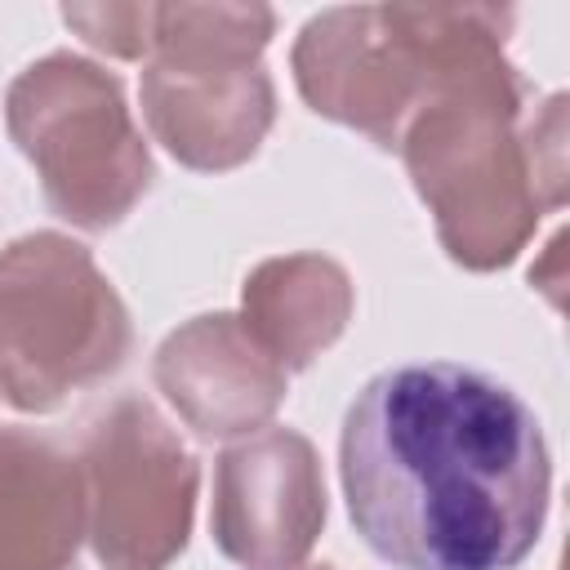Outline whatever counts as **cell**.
<instances>
[{
  "instance_id": "1",
  "label": "cell",
  "mask_w": 570,
  "mask_h": 570,
  "mask_svg": "<svg viewBox=\"0 0 570 570\" xmlns=\"http://www.w3.org/2000/svg\"><path fill=\"white\" fill-rule=\"evenodd\" d=\"M338 481L379 561L512 570L543 534L552 459L508 383L459 361H414L374 374L347 405Z\"/></svg>"
},
{
  "instance_id": "2",
  "label": "cell",
  "mask_w": 570,
  "mask_h": 570,
  "mask_svg": "<svg viewBox=\"0 0 570 570\" xmlns=\"http://www.w3.org/2000/svg\"><path fill=\"white\" fill-rule=\"evenodd\" d=\"M521 111L525 80L499 49L428 98L396 142L445 254L472 272L512 263L539 214L561 205V178L539 165L561 129L552 138H539V125L521 134Z\"/></svg>"
},
{
  "instance_id": "3",
  "label": "cell",
  "mask_w": 570,
  "mask_h": 570,
  "mask_svg": "<svg viewBox=\"0 0 570 570\" xmlns=\"http://www.w3.org/2000/svg\"><path fill=\"white\" fill-rule=\"evenodd\" d=\"M508 9L361 4L312 18L294 45V80L316 116L396 151L405 125L476 58L499 53Z\"/></svg>"
},
{
  "instance_id": "4",
  "label": "cell",
  "mask_w": 570,
  "mask_h": 570,
  "mask_svg": "<svg viewBox=\"0 0 570 570\" xmlns=\"http://www.w3.org/2000/svg\"><path fill=\"white\" fill-rule=\"evenodd\" d=\"M134 347L129 307L94 254L62 232H31L0 249V401L49 414L102 383Z\"/></svg>"
},
{
  "instance_id": "5",
  "label": "cell",
  "mask_w": 570,
  "mask_h": 570,
  "mask_svg": "<svg viewBox=\"0 0 570 570\" xmlns=\"http://www.w3.org/2000/svg\"><path fill=\"white\" fill-rule=\"evenodd\" d=\"M4 120L49 209L85 232L116 227L151 187V156L120 80L80 53H49L18 71Z\"/></svg>"
},
{
  "instance_id": "6",
  "label": "cell",
  "mask_w": 570,
  "mask_h": 570,
  "mask_svg": "<svg viewBox=\"0 0 570 570\" xmlns=\"http://www.w3.org/2000/svg\"><path fill=\"white\" fill-rule=\"evenodd\" d=\"M85 539L107 570H165L191 534L200 468L147 396H116L85 432Z\"/></svg>"
},
{
  "instance_id": "7",
  "label": "cell",
  "mask_w": 570,
  "mask_h": 570,
  "mask_svg": "<svg viewBox=\"0 0 570 570\" xmlns=\"http://www.w3.org/2000/svg\"><path fill=\"white\" fill-rule=\"evenodd\" d=\"M321 525L325 481L307 436L263 428L218 454L209 530L227 561L245 570H294Z\"/></svg>"
},
{
  "instance_id": "8",
  "label": "cell",
  "mask_w": 570,
  "mask_h": 570,
  "mask_svg": "<svg viewBox=\"0 0 570 570\" xmlns=\"http://www.w3.org/2000/svg\"><path fill=\"white\" fill-rule=\"evenodd\" d=\"M142 116L165 151L191 169H236L276 120L263 62H147Z\"/></svg>"
},
{
  "instance_id": "9",
  "label": "cell",
  "mask_w": 570,
  "mask_h": 570,
  "mask_svg": "<svg viewBox=\"0 0 570 570\" xmlns=\"http://www.w3.org/2000/svg\"><path fill=\"white\" fill-rule=\"evenodd\" d=\"M156 387L209 441L272 428L285 401V370L232 312H209L174 330L156 352Z\"/></svg>"
},
{
  "instance_id": "10",
  "label": "cell",
  "mask_w": 570,
  "mask_h": 570,
  "mask_svg": "<svg viewBox=\"0 0 570 570\" xmlns=\"http://www.w3.org/2000/svg\"><path fill=\"white\" fill-rule=\"evenodd\" d=\"M80 539V463L22 428L0 432V570H67Z\"/></svg>"
},
{
  "instance_id": "11",
  "label": "cell",
  "mask_w": 570,
  "mask_h": 570,
  "mask_svg": "<svg viewBox=\"0 0 570 570\" xmlns=\"http://www.w3.org/2000/svg\"><path fill=\"white\" fill-rule=\"evenodd\" d=\"M352 316V281L334 258H267L245 276V330L289 374L312 365Z\"/></svg>"
},
{
  "instance_id": "12",
  "label": "cell",
  "mask_w": 570,
  "mask_h": 570,
  "mask_svg": "<svg viewBox=\"0 0 570 570\" xmlns=\"http://www.w3.org/2000/svg\"><path fill=\"white\" fill-rule=\"evenodd\" d=\"M272 27L267 4H156L147 62H258Z\"/></svg>"
},
{
  "instance_id": "13",
  "label": "cell",
  "mask_w": 570,
  "mask_h": 570,
  "mask_svg": "<svg viewBox=\"0 0 570 570\" xmlns=\"http://www.w3.org/2000/svg\"><path fill=\"white\" fill-rule=\"evenodd\" d=\"M62 18L94 49H107L111 58H147L151 53L156 4H62Z\"/></svg>"
},
{
  "instance_id": "14",
  "label": "cell",
  "mask_w": 570,
  "mask_h": 570,
  "mask_svg": "<svg viewBox=\"0 0 570 570\" xmlns=\"http://www.w3.org/2000/svg\"><path fill=\"white\" fill-rule=\"evenodd\" d=\"M294 570H298V566H294ZM303 570H330V566H303Z\"/></svg>"
}]
</instances>
